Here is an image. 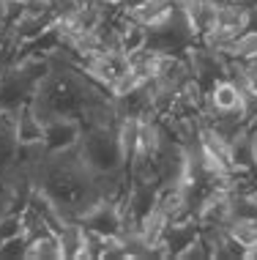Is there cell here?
Returning <instances> with one entry per match:
<instances>
[{"instance_id":"1","label":"cell","mask_w":257,"mask_h":260,"mask_svg":"<svg viewBox=\"0 0 257 260\" xmlns=\"http://www.w3.org/2000/svg\"><path fill=\"white\" fill-rule=\"evenodd\" d=\"M25 257L27 260H58L63 257V249H60V241L55 233H41L36 238L27 241V249H25Z\"/></svg>"},{"instance_id":"2","label":"cell","mask_w":257,"mask_h":260,"mask_svg":"<svg viewBox=\"0 0 257 260\" xmlns=\"http://www.w3.org/2000/svg\"><path fill=\"white\" fill-rule=\"evenodd\" d=\"M96 3H99V6H107V9H115V6L121 9V3H123V0H96Z\"/></svg>"}]
</instances>
